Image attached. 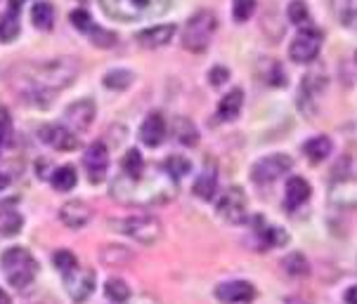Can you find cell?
Masks as SVG:
<instances>
[{"label":"cell","instance_id":"33","mask_svg":"<svg viewBox=\"0 0 357 304\" xmlns=\"http://www.w3.org/2000/svg\"><path fill=\"white\" fill-rule=\"evenodd\" d=\"M282 264H284V269H287V273H291V276H296V278L307 276V273H310V264H307L303 253H291L289 257H284Z\"/></svg>","mask_w":357,"mask_h":304},{"label":"cell","instance_id":"47","mask_svg":"<svg viewBox=\"0 0 357 304\" xmlns=\"http://www.w3.org/2000/svg\"><path fill=\"white\" fill-rule=\"evenodd\" d=\"M287 304H305L303 297H287Z\"/></svg>","mask_w":357,"mask_h":304},{"label":"cell","instance_id":"10","mask_svg":"<svg viewBox=\"0 0 357 304\" xmlns=\"http://www.w3.org/2000/svg\"><path fill=\"white\" fill-rule=\"evenodd\" d=\"M64 281H66V293L71 295V300L86 302L95 290V271L78 264L74 271L64 273Z\"/></svg>","mask_w":357,"mask_h":304},{"label":"cell","instance_id":"6","mask_svg":"<svg viewBox=\"0 0 357 304\" xmlns=\"http://www.w3.org/2000/svg\"><path fill=\"white\" fill-rule=\"evenodd\" d=\"M215 29H218V19L213 12L211 10L195 12L183 29V47L187 52H195V54L206 52L211 40H213Z\"/></svg>","mask_w":357,"mask_h":304},{"label":"cell","instance_id":"11","mask_svg":"<svg viewBox=\"0 0 357 304\" xmlns=\"http://www.w3.org/2000/svg\"><path fill=\"white\" fill-rule=\"evenodd\" d=\"M83 168L88 173V179L93 184H100L102 179L107 177L109 170V151L105 142H93L83 154Z\"/></svg>","mask_w":357,"mask_h":304},{"label":"cell","instance_id":"42","mask_svg":"<svg viewBox=\"0 0 357 304\" xmlns=\"http://www.w3.org/2000/svg\"><path fill=\"white\" fill-rule=\"evenodd\" d=\"M107 248L114 253V257H109L105 264H121V262H126V259H130V253L126 250L123 246H107Z\"/></svg>","mask_w":357,"mask_h":304},{"label":"cell","instance_id":"15","mask_svg":"<svg viewBox=\"0 0 357 304\" xmlns=\"http://www.w3.org/2000/svg\"><path fill=\"white\" fill-rule=\"evenodd\" d=\"M59 220L69 229H83L93 220V210L83 200H66L62 208H59Z\"/></svg>","mask_w":357,"mask_h":304},{"label":"cell","instance_id":"39","mask_svg":"<svg viewBox=\"0 0 357 304\" xmlns=\"http://www.w3.org/2000/svg\"><path fill=\"white\" fill-rule=\"evenodd\" d=\"M322 90H324V78L319 74H307L303 78V97L314 99L317 95H322Z\"/></svg>","mask_w":357,"mask_h":304},{"label":"cell","instance_id":"34","mask_svg":"<svg viewBox=\"0 0 357 304\" xmlns=\"http://www.w3.org/2000/svg\"><path fill=\"white\" fill-rule=\"evenodd\" d=\"M105 293L112 302L123 304V302H128L130 288L126 285V281H121V278H109V281L105 283Z\"/></svg>","mask_w":357,"mask_h":304},{"label":"cell","instance_id":"37","mask_svg":"<svg viewBox=\"0 0 357 304\" xmlns=\"http://www.w3.org/2000/svg\"><path fill=\"white\" fill-rule=\"evenodd\" d=\"M52 264L57 266V271L62 273H69V271H74L76 266H78V259H76V255L74 253H69V250H57L52 255Z\"/></svg>","mask_w":357,"mask_h":304},{"label":"cell","instance_id":"20","mask_svg":"<svg viewBox=\"0 0 357 304\" xmlns=\"http://www.w3.org/2000/svg\"><path fill=\"white\" fill-rule=\"evenodd\" d=\"M253 224H256V234L260 243L265 248H282L289 243V234L287 229L282 227H272V224H265L263 217H253Z\"/></svg>","mask_w":357,"mask_h":304},{"label":"cell","instance_id":"7","mask_svg":"<svg viewBox=\"0 0 357 304\" xmlns=\"http://www.w3.org/2000/svg\"><path fill=\"white\" fill-rule=\"evenodd\" d=\"M322 42H324V35L319 29L303 26L294 35L291 45H289V57H291L296 64H310L319 57Z\"/></svg>","mask_w":357,"mask_h":304},{"label":"cell","instance_id":"16","mask_svg":"<svg viewBox=\"0 0 357 304\" xmlns=\"http://www.w3.org/2000/svg\"><path fill=\"white\" fill-rule=\"evenodd\" d=\"M140 139L144 147L156 149L166 139V118L159 111H152L140 125Z\"/></svg>","mask_w":357,"mask_h":304},{"label":"cell","instance_id":"43","mask_svg":"<svg viewBox=\"0 0 357 304\" xmlns=\"http://www.w3.org/2000/svg\"><path fill=\"white\" fill-rule=\"evenodd\" d=\"M10 137V118L5 113H0V142Z\"/></svg>","mask_w":357,"mask_h":304},{"label":"cell","instance_id":"28","mask_svg":"<svg viewBox=\"0 0 357 304\" xmlns=\"http://www.w3.org/2000/svg\"><path fill=\"white\" fill-rule=\"evenodd\" d=\"M102 83H105V88L121 93V90H128L130 85L135 83V74L128 71V69H112V71H107V74H105Z\"/></svg>","mask_w":357,"mask_h":304},{"label":"cell","instance_id":"38","mask_svg":"<svg viewBox=\"0 0 357 304\" xmlns=\"http://www.w3.org/2000/svg\"><path fill=\"white\" fill-rule=\"evenodd\" d=\"M90 42H93L95 47H112V45H116V33L114 31H107V29H102V26H93L90 29Z\"/></svg>","mask_w":357,"mask_h":304},{"label":"cell","instance_id":"12","mask_svg":"<svg viewBox=\"0 0 357 304\" xmlns=\"http://www.w3.org/2000/svg\"><path fill=\"white\" fill-rule=\"evenodd\" d=\"M93 120H95V102L93 99H78L74 104L66 106V111H64V125L69 127V130H74L76 135L83 130H88Z\"/></svg>","mask_w":357,"mask_h":304},{"label":"cell","instance_id":"13","mask_svg":"<svg viewBox=\"0 0 357 304\" xmlns=\"http://www.w3.org/2000/svg\"><path fill=\"white\" fill-rule=\"evenodd\" d=\"M40 139L57 151H74L78 147V135L64 123H52L40 127Z\"/></svg>","mask_w":357,"mask_h":304},{"label":"cell","instance_id":"17","mask_svg":"<svg viewBox=\"0 0 357 304\" xmlns=\"http://www.w3.org/2000/svg\"><path fill=\"white\" fill-rule=\"evenodd\" d=\"M175 35V24H156V26L144 29L135 35V40L140 42L147 50H156V47H163L173 40Z\"/></svg>","mask_w":357,"mask_h":304},{"label":"cell","instance_id":"18","mask_svg":"<svg viewBox=\"0 0 357 304\" xmlns=\"http://www.w3.org/2000/svg\"><path fill=\"white\" fill-rule=\"evenodd\" d=\"M241 106H244V90L232 88L220 102H218V111H215L218 120H222V123H232V120H237L239 113H241Z\"/></svg>","mask_w":357,"mask_h":304},{"label":"cell","instance_id":"19","mask_svg":"<svg viewBox=\"0 0 357 304\" xmlns=\"http://www.w3.org/2000/svg\"><path fill=\"white\" fill-rule=\"evenodd\" d=\"M310 184L303 177H289L287 182V191H284V208L287 210H298L301 205L307 203L310 198Z\"/></svg>","mask_w":357,"mask_h":304},{"label":"cell","instance_id":"46","mask_svg":"<svg viewBox=\"0 0 357 304\" xmlns=\"http://www.w3.org/2000/svg\"><path fill=\"white\" fill-rule=\"evenodd\" d=\"M0 304H12V300H10V295L5 293L3 288H0Z\"/></svg>","mask_w":357,"mask_h":304},{"label":"cell","instance_id":"21","mask_svg":"<svg viewBox=\"0 0 357 304\" xmlns=\"http://www.w3.org/2000/svg\"><path fill=\"white\" fill-rule=\"evenodd\" d=\"M303 154L312 166H319V163L334 154V142L326 135H314L312 139H307L303 144Z\"/></svg>","mask_w":357,"mask_h":304},{"label":"cell","instance_id":"31","mask_svg":"<svg viewBox=\"0 0 357 304\" xmlns=\"http://www.w3.org/2000/svg\"><path fill=\"white\" fill-rule=\"evenodd\" d=\"M163 170H166L168 177L178 182L180 177H185V175L192 170V163H190V158L175 154V156H168L166 158V163H163Z\"/></svg>","mask_w":357,"mask_h":304},{"label":"cell","instance_id":"22","mask_svg":"<svg viewBox=\"0 0 357 304\" xmlns=\"http://www.w3.org/2000/svg\"><path fill=\"white\" fill-rule=\"evenodd\" d=\"M331 200L341 208H357V182L338 179L331 189Z\"/></svg>","mask_w":357,"mask_h":304},{"label":"cell","instance_id":"32","mask_svg":"<svg viewBox=\"0 0 357 304\" xmlns=\"http://www.w3.org/2000/svg\"><path fill=\"white\" fill-rule=\"evenodd\" d=\"M20 15L17 12H8V15L0 17V40L12 42L20 35Z\"/></svg>","mask_w":357,"mask_h":304},{"label":"cell","instance_id":"45","mask_svg":"<svg viewBox=\"0 0 357 304\" xmlns=\"http://www.w3.org/2000/svg\"><path fill=\"white\" fill-rule=\"evenodd\" d=\"M24 3H29V0H8V8H10V12H17V15H20Z\"/></svg>","mask_w":357,"mask_h":304},{"label":"cell","instance_id":"27","mask_svg":"<svg viewBox=\"0 0 357 304\" xmlns=\"http://www.w3.org/2000/svg\"><path fill=\"white\" fill-rule=\"evenodd\" d=\"M31 22L40 31H50L54 26V10L47 0H40V3H36L31 8Z\"/></svg>","mask_w":357,"mask_h":304},{"label":"cell","instance_id":"26","mask_svg":"<svg viewBox=\"0 0 357 304\" xmlns=\"http://www.w3.org/2000/svg\"><path fill=\"white\" fill-rule=\"evenodd\" d=\"M173 132H175V137H178V142L185 144V147H195L199 142V132L195 123H192L190 118H185V115H178V118L173 120Z\"/></svg>","mask_w":357,"mask_h":304},{"label":"cell","instance_id":"2","mask_svg":"<svg viewBox=\"0 0 357 304\" xmlns=\"http://www.w3.org/2000/svg\"><path fill=\"white\" fill-rule=\"evenodd\" d=\"M175 193V179H171L163 170L161 175H142L137 179H130L126 175L112 184V196L119 203L126 205H154L163 203Z\"/></svg>","mask_w":357,"mask_h":304},{"label":"cell","instance_id":"8","mask_svg":"<svg viewBox=\"0 0 357 304\" xmlns=\"http://www.w3.org/2000/svg\"><path fill=\"white\" fill-rule=\"evenodd\" d=\"M215 210L227 224H244L249 220V200H246L244 189H239V186L225 189L218 198Z\"/></svg>","mask_w":357,"mask_h":304},{"label":"cell","instance_id":"49","mask_svg":"<svg viewBox=\"0 0 357 304\" xmlns=\"http://www.w3.org/2000/svg\"><path fill=\"white\" fill-rule=\"evenodd\" d=\"M0 147H3V142H0Z\"/></svg>","mask_w":357,"mask_h":304},{"label":"cell","instance_id":"30","mask_svg":"<svg viewBox=\"0 0 357 304\" xmlns=\"http://www.w3.org/2000/svg\"><path fill=\"white\" fill-rule=\"evenodd\" d=\"M121 168H123V175L130 179H137L144 175V161H142V154L137 149H128L121 161Z\"/></svg>","mask_w":357,"mask_h":304},{"label":"cell","instance_id":"44","mask_svg":"<svg viewBox=\"0 0 357 304\" xmlns=\"http://www.w3.org/2000/svg\"><path fill=\"white\" fill-rule=\"evenodd\" d=\"M343 300H346V304H357V285H353V288H348L343 293Z\"/></svg>","mask_w":357,"mask_h":304},{"label":"cell","instance_id":"9","mask_svg":"<svg viewBox=\"0 0 357 304\" xmlns=\"http://www.w3.org/2000/svg\"><path fill=\"white\" fill-rule=\"evenodd\" d=\"M294 168V158L289 154H270L253 163L251 177L256 184H272Z\"/></svg>","mask_w":357,"mask_h":304},{"label":"cell","instance_id":"4","mask_svg":"<svg viewBox=\"0 0 357 304\" xmlns=\"http://www.w3.org/2000/svg\"><path fill=\"white\" fill-rule=\"evenodd\" d=\"M109 227L119 234L128 236V239L137 241L140 246H154L156 241H161L163 236V224L159 217L154 215H128V217H119V220H109Z\"/></svg>","mask_w":357,"mask_h":304},{"label":"cell","instance_id":"1","mask_svg":"<svg viewBox=\"0 0 357 304\" xmlns=\"http://www.w3.org/2000/svg\"><path fill=\"white\" fill-rule=\"evenodd\" d=\"M81 66L74 57H54L47 62H33L22 69V81L26 85V95L40 97L74 83Z\"/></svg>","mask_w":357,"mask_h":304},{"label":"cell","instance_id":"36","mask_svg":"<svg viewBox=\"0 0 357 304\" xmlns=\"http://www.w3.org/2000/svg\"><path fill=\"white\" fill-rule=\"evenodd\" d=\"M289 22L296 24V26H305L307 22H310V12H307V5L303 0H294V3H289Z\"/></svg>","mask_w":357,"mask_h":304},{"label":"cell","instance_id":"41","mask_svg":"<svg viewBox=\"0 0 357 304\" xmlns=\"http://www.w3.org/2000/svg\"><path fill=\"white\" fill-rule=\"evenodd\" d=\"M227 78H229V71L225 69V66H213V69L208 71V81L213 88H218V85H222V83H227Z\"/></svg>","mask_w":357,"mask_h":304},{"label":"cell","instance_id":"5","mask_svg":"<svg viewBox=\"0 0 357 304\" xmlns=\"http://www.w3.org/2000/svg\"><path fill=\"white\" fill-rule=\"evenodd\" d=\"M0 262H3V271H5L8 283L17 290L31 285L36 273H38V262H36V257L26 250V248H20V246L8 248V250L3 253V257H0Z\"/></svg>","mask_w":357,"mask_h":304},{"label":"cell","instance_id":"35","mask_svg":"<svg viewBox=\"0 0 357 304\" xmlns=\"http://www.w3.org/2000/svg\"><path fill=\"white\" fill-rule=\"evenodd\" d=\"M256 5H258V0H232L234 22H239V24L249 22L253 17V12H256Z\"/></svg>","mask_w":357,"mask_h":304},{"label":"cell","instance_id":"3","mask_svg":"<svg viewBox=\"0 0 357 304\" xmlns=\"http://www.w3.org/2000/svg\"><path fill=\"white\" fill-rule=\"evenodd\" d=\"M100 5L112 19L140 22L163 15L171 0H100Z\"/></svg>","mask_w":357,"mask_h":304},{"label":"cell","instance_id":"14","mask_svg":"<svg viewBox=\"0 0 357 304\" xmlns=\"http://www.w3.org/2000/svg\"><path fill=\"white\" fill-rule=\"evenodd\" d=\"M215 297L225 304H249L256 300V288L249 281H227L215 288Z\"/></svg>","mask_w":357,"mask_h":304},{"label":"cell","instance_id":"29","mask_svg":"<svg viewBox=\"0 0 357 304\" xmlns=\"http://www.w3.org/2000/svg\"><path fill=\"white\" fill-rule=\"evenodd\" d=\"M78 182V175L74 166H62V168H54V173L50 175V184L57 191H71Z\"/></svg>","mask_w":357,"mask_h":304},{"label":"cell","instance_id":"48","mask_svg":"<svg viewBox=\"0 0 357 304\" xmlns=\"http://www.w3.org/2000/svg\"><path fill=\"white\" fill-rule=\"evenodd\" d=\"M8 175H5V173H0V191H3L5 189V186H8Z\"/></svg>","mask_w":357,"mask_h":304},{"label":"cell","instance_id":"40","mask_svg":"<svg viewBox=\"0 0 357 304\" xmlns=\"http://www.w3.org/2000/svg\"><path fill=\"white\" fill-rule=\"evenodd\" d=\"M69 19H71V24H74V29H78V31H83V33H90V29L95 26L86 10H74Z\"/></svg>","mask_w":357,"mask_h":304},{"label":"cell","instance_id":"23","mask_svg":"<svg viewBox=\"0 0 357 304\" xmlns=\"http://www.w3.org/2000/svg\"><path fill=\"white\" fill-rule=\"evenodd\" d=\"M331 10L341 26L357 31V0H331Z\"/></svg>","mask_w":357,"mask_h":304},{"label":"cell","instance_id":"25","mask_svg":"<svg viewBox=\"0 0 357 304\" xmlns=\"http://www.w3.org/2000/svg\"><path fill=\"white\" fill-rule=\"evenodd\" d=\"M24 227V217L12 208H0V236L12 239L17 236Z\"/></svg>","mask_w":357,"mask_h":304},{"label":"cell","instance_id":"24","mask_svg":"<svg viewBox=\"0 0 357 304\" xmlns=\"http://www.w3.org/2000/svg\"><path fill=\"white\" fill-rule=\"evenodd\" d=\"M192 191H195L197 198L202 200H213L215 191H218V175L213 168H206L202 175L197 177L195 186H192Z\"/></svg>","mask_w":357,"mask_h":304}]
</instances>
